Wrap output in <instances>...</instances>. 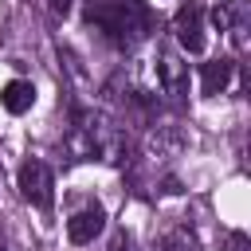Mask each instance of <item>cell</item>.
<instances>
[{
  "label": "cell",
  "mask_w": 251,
  "mask_h": 251,
  "mask_svg": "<svg viewBox=\"0 0 251 251\" xmlns=\"http://www.w3.org/2000/svg\"><path fill=\"white\" fill-rule=\"evenodd\" d=\"M86 20L114 43V47H133L145 39V8L137 0H86Z\"/></svg>",
  "instance_id": "obj_1"
},
{
  "label": "cell",
  "mask_w": 251,
  "mask_h": 251,
  "mask_svg": "<svg viewBox=\"0 0 251 251\" xmlns=\"http://www.w3.org/2000/svg\"><path fill=\"white\" fill-rule=\"evenodd\" d=\"M16 184H20V196L35 208H51L55 200V176L43 161H24L20 173H16Z\"/></svg>",
  "instance_id": "obj_2"
},
{
  "label": "cell",
  "mask_w": 251,
  "mask_h": 251,
  "mask_svg": "<svg viewBox=\"0 0 251 251\" xmlns=\"http://www.w3.org/2000/svg\"><path fill=\"white\" fill-rule=\"evenodd\" d=\"M176 43L188 55H200L204 51V24H200V8L196 4L180 8V16H176Z\"/></svg>",
  "instance_id": "obj_3"
},
{
  "label": "cell",
  "mask_w": 251,
  "mask_h": 251,
  "mask_svg": "<svg viewBox=\"0 0 251 251\" xmlns=\"http://www.w3.org/2000/svg\"><path fill=\"white\" fill-rule=\"evenodd\" d=\"M106 227V212L94 204V208H82V212H75L71 220H67V235H71V243H90L98 231Z\"/></svg>",
  "instance_id": "obj_4"
},
{
  "label": "cell",
  "mask_w": 251,
  "mask_h": 251,
  "mask_svg": "<svg viewBox=\"0 0 251 251\" xmlns=\"http://www.w3.org/2000/svg\"><path fill=\"white\" fill-rule=\"evenodd\" d=\"M0 106H4L8 114H27V110L35 106V86H31L27 78H12V82L0 90Z\"/></svg>",
  "instance_id": "obj_5"
},
{
  "label": "cell",
  "mask_w": 251,
  "mask_h": 251,
  "mask_svg": "<svg viewBox=\"0 0 251 251\" xmlns=\"http://www.w3.org/2000/svg\"><path fill=\"white\" fill-rule=\"evenodd\" d=\"M157 82H161L165 94H180L184 90V63L173 51H161L157 55Z\"/></svg>",
  "instance_id": "obj_6"
},
{
  "label": "cell",
  "mask_w": 251,
  "mask_h": 251,
  "mask_svg": "<svg viewBox=\"0 0 251 251\" xmlns=\"http://www.w3.org/2000/svg\"><path fill=\"white\" fill-rule=\"evenodd\" d=\"M231 75H235V63H231V59L204 63V67H200V90H204V94H224L227 82H231Z\"/></svg>",
  "instance_id": "obj_7"
},
{
  "label": "cell",
  "mask_w": 251,
  "mask_h": 251,
  "mask_svg": "<svg viewBox=\"0 0 251 251\" xmlns=\"http://www.w3.org/2000/svg\"><path fill=\"white\" fill-rule=\"evenodd\" d=\"M165 247H169V251H200V243H196V235H188V227H180Z\"/></svg>",
  "instance_id": "obj_8"
},
{
  "label": "cell",
  "mask_w": 251,
  "mask_h": 251,
  "mask_svg": "<svg viewBox=\"0 0 251 251\" xmlns=\"http://www.w3.org/2000/svg\"><path fill=\"white\" fill-rule=\"evenodd\" d=\"M129 247H133V243H129V235H118V239H114V247H110V251H129Z\"/></svg>",
  "instance_id": "obj_9"
},
{
  "label": "cell",
  "mask_w": 251,
  "mask_h": 251,
  "mask_svg": "<svg viewBox=\"0 0 251 251\" xmlns=\"http://www.w3.org/2000/svg\"><path fill=\"white\" fill-rule=\"evenodd\" d=\"M0 251H4V247H0Z\"/></svg>",
  "instance_id": "obj_10"
}]
</instances>
